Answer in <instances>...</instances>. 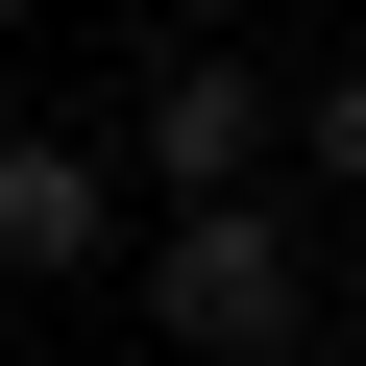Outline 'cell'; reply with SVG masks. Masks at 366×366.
I'll list each match as a JSON object with an SVG mask.
<instances>
[{
    "label": "cell",
    "mask_w": 366,
    "mask_h": 366,
    "mask_svg": "<svg viewBox=\"0 0 366 366\" xmlns=\"http://www.w3.org/2000/svg\"><path fill=\"white\" fill-rule=\"evenodd\" d=\"M244 171H293V98H269L244 49H171V74L122 98V196H244Z\"/></svg>",
    "instance_id": "7a4b0ae2"
},
{
    "label": "cell",
    "mask_w": 366,
    "mask_h": 366,
    "mask_svg": "<svg viewBox=\"0 0 366 366\" xmlns=\"http://www.w3.org/2000/svg\"><path fill=\"white\" fill-rule=\"evenodd\" d=\"M293 171H317V196H366V74H317V98H293Z\"/></svg>",
    "instance_id": "277c9868"
},
{
    "label": "cell",
    "mask_w": 366,
    "mask_h": 366,
    "mask_svg": "<svg viewBox=\"0 0 366 366\" xmlns=\"http://www.w3.org/2000/svg\"><path fill=\"white\" fill-rule=\"evenodd\" d=\"M98 244H122V147L0 122V293H98Z\"/></svg>",
    "instance_id": "3957f363"
},
{
    "label": "cell",
    "mask_w": 366,
    "mask_h": 366,
    "mask_svg": "<svg viewBox=\"0 0 366 366\" xmlns=\"http://www.w3.org/2000/svg\"><path fill=\"white\" fill-rule=\"evenodd\" d=\"M122 293H147V342H220V366H244V342H293V317H317V244H293V196L244 171V196H171Z\"/></svg>",
    "instance_id": "6da1fadb"
}]
</instances>
